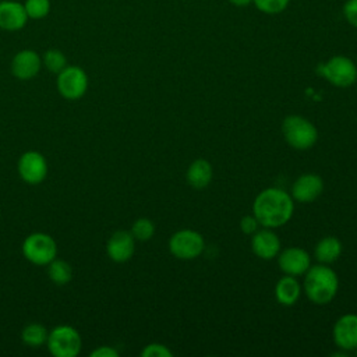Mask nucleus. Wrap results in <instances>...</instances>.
I'll return each instance as SVG.
<instances>
[{"mask_svg":"<svg viewBox=\"0 0 357 357\" xmlns=\"http://www.w3.org/2000/svg\"><path fill=\"white\" fill-rule=\"evenodd\" d=\"M340 254H342V243L339 238L333 236L322 237L314 248V255L319 264L329 265L337 261Z\"/></svg>","mask_w":357,"mask_h":357,"instance_id":"nucleus-19","label":"nucleus"},{"mask_svg":"<svg viewBox=\"0 0 357 357\" xmlns=\"http://www.w3.org/2000/svg\"><path fill=\"white\" fill-rule=\"evenodd\" d=\"M42 63L50 73H54V74H59L67 67V59L64 53L59 49L46 50L42 57Z\"/></svg>","mask_w":357,"mask_h":357,"instance_id":"nucleus-22","label":"nucleus"},{"mask_svg":"<svg viewBox=\"0 0 357 357\" xmlns=\"http://www.w3.org/2000/svg\"><path fill=\"white\" fill-rule=\"evenodd\" d=\"M135 251V238L131 231L117 230L114 231L106 244V252L114 262L128 261Z\"/></svg>","mask_w":357,"mask_h":357,"instance_id":"nucleus-15","label":"nucleus"},{"mask_svg":"<svg viewBox=\"0 0 357 357\" xmlns=\"http://www.w3.org/2000/svg\"><path fill=\"white\" fill-rule=\"evenodd\" d=\"M24 257L35 265H49L57 255V245L46 233H32L22 243Z\"/></svg>","mask_w":357,"mask_h":357,"instance_id":"nucleus-7","label":"nucleus"},{"mask_svg":"<svg viewBox=\"0 0 357 357\" xmlns=\"http://www.w3.org/2000/svg\"><path fill=\"white\" fill-rule=\"evenodd\" d=\"M294 211V199L284 190L269 187L262 190L252 202V215L262 227L276 229L286 225Z\"/></svg>","mask_w":357,"mask_h":357,"instance_id":"nucleus-1","label":"nucleus"},{"mask_svg":"<svg viewBox=\"0 0 357 357\" xmlns=\"http://www.w3.org/2000/svg\"><path fill=\"white\" fill-rule=\"evenodd\" d=\"M57 89L67 100L82 98L88 89V75L78 66H67L57 74Z\"/></svg>","mask_w":357,"mask_h":357,"instance_id":"nucleus-8","label":"nucleus"},{"mask_svg":"<svg viewBox=\"0 0 357 357\" xmlns=\"http://www.w3.org/2000/svg\"><path fill=\"white\" fill-rule=\"evenodd\" d=\"M205 240L197 230L181 229L172 234L169 238V251L177 259H195L202 254Z\"/></svg>","mask_w":357,"mask_h":357,"instance_id":"nucleus-5","label":"nucleus"},{"mask_svg":"<svg viewBox=\"0 0 357 357\" xmlns=\"http://www.w3.org/2000/svg\"><path fill=\"white\" fill-rule=\"evenodd\" d=\"M303 289L311 303L325 305L335 298L339 289V278L329 265L318 264L310 266L304 273Z\"/></svg>","mask_w":357,"mask_h":357,"instance_id":"nucleus-2","label":"nucleus"},{"mask_svg":"<svg viewBox=\"0 0 357 357\" xmlns=\"http://www.w3.org/2000/svg\"><path fill=\"white\" fill-rule=\"evenodd\" d=\"M24 7L29 20H42L50 13V0H25Z\"/></svg>","mask_w":357,"mask_h":357,"instance_id":"nucleus-23","label":"nucleus"},{"mask_svg":"<svg viewBox=\"0 0 357 357\" xmlns=\"http://www.w3.org/2000/svg\"><path fill=\"white\" fill-rule=\"evenodd\" d=\"M282 132L286 142L298 151L310 149L318 139L317 127L303 116L290 114L282 121Z\"/></svg>","mask_w":357,"mask_h":357,"instance_id":"nucleus-3","label":"nucleus"},{"mask_svg":"<svg viewBox=\"0 0 357 357\" xmlns=\"http://www.w3.org/2000/svg\"><path fill=\"white\" fill-rule=\"evenodd\" d=\"M141 356L142 357H172L173 353L167 346L162 343H149L142 349Z\"/></svg>","mask_w":357,"mask_h":357,"instance_id":"nucleus-26","label":"nucleus"},{"mask_svg":"<svg viewBox=\"0 0 357 357\" xmlns=\"http://www.w3.org/2000/svg\"><path fill=\"white\" fill-rule=\"evenodd\" d=\"M18 174L28 184H39L46 178L47 162L38 151H28L18 159Z\"/></svg>","mask_w":357,"mask_h":357,"instance_id":"nucleus-9","label":"nucleus"},{"mask_svg":"<svg viewBox=\"0 0 357 357\" xmlns=\"http://www.w3.org/2000/svg\"><path fill=\"white\" fill-rule=\"evenodd\" d=\"M317 73L337 88H349L357 81V66L347 56H333L317 66Z\"/></svg>","mask_w":357,"mask_h":357,"instance_id":"nucleus-4","label":"nucleus"},{"mask_svg":"<svg viewBox=\"0 0 357 357\" xmlns=\"http://www.w3.org/2000/svg\"><path fill=\"white\" fill-rule=\"evenodd\" d=\"M131 234L134 236L135 240L146 241V240L152 238V236L155 234V225L148 218H139L132 223Z\"/></svg>","mask_w":357,"mask_h":357,"instance_id":"nucleus-24","label":"nucleus"},{"mask_svg":"<svg viewBox=\"0 0 357 357\" xmlns=\"http://www.w3.org/2000/svg\"><path fill=\"white\" fill-rule=\"evenodd\" d=\"M258 226L259 223L254 215H245L240 220V229L244 234H254L258 230Z\"/></svg>","mask_w":357,"mask_h":357,"instance_id":"nucleus-28","label":"nucleus"},{"mask_svg":"<svg viewBox=\"0 0 357 357\" xmlns=\"http://www.w3.org/2000/svg\"><path fill=\"white\" fill-rule=\"evenodd\" d=\"M333 342L346 351L357 350V314H343L333 325Z\"/></svg>","mask_w":357,"mask_h":357,"instance_id":"nucleus-11","label":"nucleus"},{"mask_svg":"<svg viewBox=\"0 0 357 357\" xmlns=\"http://www.w3.org/2000/svg\"><path fill=\"white\" fill-rule=\"evenodd\" d=\"M47 336H49L47 329H46L43 325L38 324V322H35V324H28V325L22 329V332H21V337H22L24 343H26V344L31 346V347H39V346H42L43 343H46Z\"/></svg>","mask_w":357,"mask_h":357,"instance_id":"nucleus-20","label":"nucleus"},{"mask_svg":"<svg viewBox=\"0 0 357 357\" xmlns=\"http://www.w3.org/2000/svg\"><path fill=\"white\" fill-rule=\"evenodd\" d=\"M278 265L284 275L301 276L311 266L310 254L300 247H287L278 254Z\"/></svg>","mask_w":357,"mask_h":357,"instance_id":"nucleus-10","label":"nucleus"},{"mask_svg":"<svg viewBox=\"0 0 357 357\" xmlns=\"http://www.w3.org/2000/svg\"><path fill=\"white\" fill-rule=\"evenodd\" d=\"M251 250L261 259H273L280 251V240L272 229L264 227L252 234Z\"/></svg>","mask_w":357,"mask_h":357,"instance_id":"nucleus-16","label":"nucleus"},{"mask_svg":"<svg viewBox=\"0 0 357 357\" xmlns=\"http://www.w3.org/2000/svg\"><path fill=\"white\" fill-rule=\"evenodd\" d=\"M236 7H247L252 3V0H229Z\"/></svg>","mask_w":357,"mask_h":357,"instance_id":"nucleus-30","label":"nucleus"},{"mask_svg":"<svg viewBox=\"0 0 357 357\" xmlns=\"http://www.w3.org/2000/svg\"><path fill=\"white\" fill-rule=\"evenodd\" d=\"M343 17L346 18V21L357 28V0H346V3L343 4Z\"/></svg>","mask_w":357,"mask_h":357,"instance_id":"nucleus-27","label":"nucleus"},{"mask_svg":"<svg viewBox=\"0 0 357 357\" xmlns=\"http://www.w3.org/2000/svg\"><path fill=\"white\" fill-rule=\"evenodd\" d=\"M324 190V181L321 176L315 173H304L296 178L291 185V198L300 204H308L315 201Z\"/></svg>","mask_w":357,"mask_h":357,"instance_id":"nucleus-12","label":"nucleus"},{"mask_svg":"<svg viewBox=\"0 0 357 357\" xmlns=\"http://www.w3.org/2000/svg\"><path fill=\"white\" fill-rule=\"evenodd\" d=\"M49 278L54 284H67L73 278V269L70 264L63 259H53L49 264Z\"/></svg>","mask_w":357,"mask_h":357,"instance_id":"nucleus-21","label":"nucleus"},{"mask_svg":"<svg viewBox=\"0 0 357 357\" xmlns=\"http://www.w3.org/2000/svg\"><path fill=\"white\" fill-rule=\"evenodd\" d=\"M252 3L264 14H279L287 8L290 0H252Z\"/></svg>","mask_w":357,"mask_h":357,"instance_id":"nucleus-25","label":"nucleus"},{"mask_svg":"<svg viewBox=\"0 0 357 357\" xmlns=\"http://www.w3.org/2000/svg\"><path fill=\"white\" fill-rule=\"evenodd\" d=\"M92 357H117L119 353L117 350H114L113 347L110 346H102V347H98L95 349L92 353H91Z\"/></svg>","mask_w":357,"mask_h":357,"instance_id":"nucleus-29","label":"nucleus"},{"mask_svg":"<svg viewBox=\"0 0 357 357\" xmlns=\"http://www.w3.org/2000/svg\"><path fill=\"white\" fill-rule=\"evenodd\" d=\"M40 67H42L40 56L31 49L20 50L18 53H15V56L11 60V73L15 78L21 81H28L36 77Z\"/></svg>","mask_w":357,"mask_h":357,"instance_id":"nucleus-13","label":"nucleus"},{"mask_svg":"<svg viewBox=\"0 0 357 357\" xmlns=\"http://www.w3.org/2000/svg\"><path fill=\"white\" fill-rule=\"evenodd\" d=\"M301 294V286L297 282L296 276H290V275H284L282 276L276 286H275V297L278 300L279 304L290 307L294 305Z\"/></svg>","mask_w":357,"mask_h":357,"instance_id":"nucleus-18","label":"nucleus"},{"mask_svg":"<svg viewBox=\"0 0 357 357\" xmlns=\"http://www.w3.org/2000/svg\"><path fill=\"white\" fill-rule=\"evenodd\" d=\"M28 20L24 3L17 0L0 1V29L8 32L20 31L26 25Z\"/></svg>","mask_w":357,"mask_h":357,"instance_id":"nucleus-14","label":"nucleus"},{"mask_svg":"<svg viewBox=\"0 0 357 357\" xmlns=\"http://www.w3.org/2000/svg\"><path fill=\"white\" fill-rule=\"evenodd\" d=\"M49 351L54 357H75L81 351V336L70 325L56 326L47 336Z\"/></svg>","mask_w":357,"mask_h":357,"instance_id":"nucleus-6","label":"nucleus"},{"mask_svg":"<svg viewBox=\"0 0 357 357\" xmlns=\"http://www.w3.org/2000/svg\"><path fill=\"white\" fill-rule=\"evenodd\" d=\"M212 165L206 159H195L187 169L185 178L190 187L194 190H202L209 185L212 180Z\"/></svg>","mask_w":357,"mask_h":357,"instance_id":"nucleus-17","label":"nucleus"}]
</instances>
